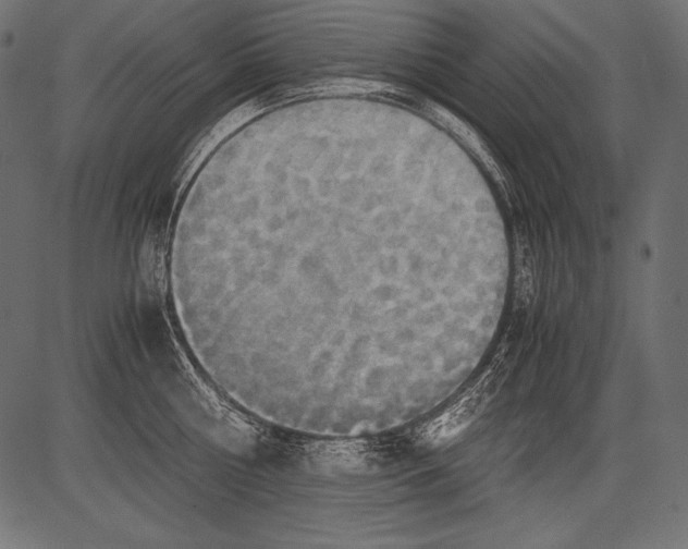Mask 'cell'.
Here are the masks:
<instances>
[{
  "mask_svg": "<svg viewBox=\"0 0 688 549\" xmlns=\"http://www.w3.org/2000/svg\"><path fill=\"white\" fill-rule=\"evenodd\" d=\"M490 379L483 378L451 406L416 431L419 442L429 446L444 443L466 429L483 411L491 398Z\"/></svg>",
  "mask_w": 688,
  "mask_h": 549,
  "instance_id": "1",
  "label": "cell"
}]
</instances>
